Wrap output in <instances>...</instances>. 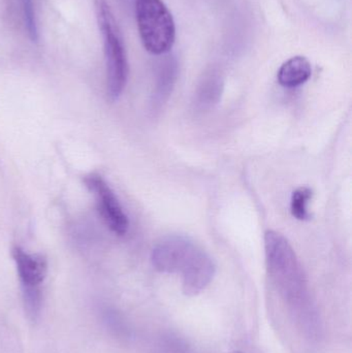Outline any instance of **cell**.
Here are the masks:
<instances>
[{
  "mask_svg": "<svg viewBox=\"0 0 352 353\" xmlns=\"http://www.w3.org/2000/svg\"><path fill=\"white\" fill-rule=\"evenodd\" d=\"M265 250L271 281L289 314L304 333L316 337L320 329L318 309L295 250L284 236L274 230L265 234Z\"/></svg>",
  "mask_w": 352,
  "mask_h": 353,
  "instance_id": "1",
  "label": "cell"
},
{
  "mask_svg": "<svg viewBox=\"0 0 352 353\" xmlns=\"http://www.w3.org/2000/svg\"><path fill=\"white\" fill-rule=\"evenodd\" d=\"M153 267L161 273L180 274L182 290L188 296L200 294L216 273L212 257L191 239L172 234L161 239L152 250Z\"/></svg>",
  "mask_w": 352,
  "mask_h": 353,
  "instance_id": "2",
  "label": "cell"
},
{
  "mask_svg": "<svg viewBox=\"0 0 352 353\" xmlns=\"http://www.w3.org/2000/svg\"><path fill=\"white\" fill-rule=\"evenodd\" d=\"M94 6L105 46L107 91L112 99H117L127 83L128 63L125 48L107 0H94Z\"/></svg>",
  "mask_w": 352,
  "mask_h": 353,
  "instance_id": "3",
  "label": "cell"
},
{
  "mask_svg": "<svg viewBox=\"0 0 352 353\" xmlns=\"http://www.w3.org/2000/svg\"><path fill=\"white\" fill-rule=\"evenodd\" d=\"M136 16L145 49L154 55L171 51L175 43L176 26L163 0H136Z\"/></svg>",
  "mask_w": 352,
  "mask_h": 353,
  "instance_id": "4",
  "label": "cell"
},
{
  "mask_svg": "<svg viewBox=\"0 0 352 353\" xmlns=\"http://www.w3.org/2000/svg\"><path fill=\"white\" fill-rule=\"evenodd\" d=\"M84 183L96 196L99 213L110 230L118 236L125 234L130 226L127 216L105 179L97 174H90L84 176Z\"/></svg>",
  "mask_w": 352,
  "mask_h": 353,
  "instance_id": "5",
  "label": "cell"
},
{
  "mask_svg": "<svg viewBox=\"0 0 352 353\" xmlns=\"http://www.w3.org/2000/svg\"><path fill=\"white\" fill-rule=\"evenodd\" d=\"M12 257L22 290L41 288V284L47 276V259L43 255L26 252L18 246L12 249Z\"/></svg>",
  "mask_w": 352,
  "mask_h": 353,
  "instance_id": "6",
  "label": "cell"
},
{
  "mask_svg": "<svg viewBox=\"0 0 352 353\" xmlns=\"http://www.w3.org/2000/svg\"><path fill=\"white\" fill-rule=\"evenodd\" d=\"M311 74L312 68L309 60L304 56H295L280 66L277 80L285 88H296L305 84Z\"/></svg>",
  "mask_w": 352,
  "mask_h": 353,
  "instance_id": "7",
  "label": "cell"
},
{
  "mask_svg": "<svg viewBox=\"0 0 352 353\" xmlns=\"http://www.w3.org/2000/svg\"><path fill=\"white\" fill-rule=\"evenodd\" d=\"M222 91V83L216 77H208L198 88L196 97V109L208 111L218 103Z\"/></svg>",
  "mask_w": 352,
  "mask_h": 353,
  "instance_id": "8",
  "label": "cell"
},
{
  "mask_svg": "<svg viewBox=\"0 0 352 353\" xmlns=\"http://www.w3.org/2000/svg\"><path fill=\"white\" fill-rule=\"evenodd\" d=\"M175 81L176 65L172 63V62H167L161 68V72H159L156 92H155L154 105H156V108H158V110L169 99V94L172 93V89H173L174 84H175Z\"/></svg>",
  "mask_w": 352,
  "mask_h": 353,
  "instance_id": "9",
  "label": "cell"
},
{
  "mask_svg": "<svg viewBox=\"0 0 352 353\" xmlns=\"http://www.w3.org/2000/svg\"><path fill=\"white\" fill-rule=\"evenodd\" d=\"M312 190L308 187H300L291 194V211L293 217L298 220H309L311 215L309 212V203L312 199Z\"/></svg>",
  "mask_w": 352,
  "mask_h": 353,
  "instance_id": "10",
  "label": "cell"
},
{
  "mask_svg": "<svg viewBox=\"0 0 352 353\" xmlns=\"http://www.w3.org/2000/svg\"><path fill=\"white\" fill-rule=\"evenodd\" d=\"M23 14H24L25 26L31 41L37 43L39 41V30H37V20H35L34 8L32 0H21Z\"/></svg>",
  "mask_w": 352,
  "mask_h": 353,
  "instance_id": "11",
  "label": "cell"
},
{
  "mask_svg": "<svg viewBox=\"0 0 352 353\" xmlns=\"http://www.w3.org/2000/svg\"><path fill=\"white\" fill-rule=\"evenodd\" d=\"M231 353H243V352H231Z\"/></svg>",
  "mask_w": 352,
  "mask_h": 353,
  "instance_id": "12",
  "label": "cell"
}]
</instances>
